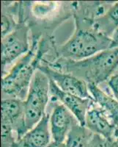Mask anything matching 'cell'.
Instances as JSON below:
<instances>
[{"instance_id": "1", "label": "cell", "mask_w": 118, "mask_h": 147, "mask_svg": "<svg viewBox=\"0 0 118 147\" xmlns=\"http://www.w3.org/2000/svg\"><path fill=\"white\" fill-rule=\"evenodd\" d=\"M76 31L57 50L59 58L82 60L111 49V39L94 26V22L76 18Z\"/></svg>"}, {"instance_id": "2", "label": "cell", "mask_w": 118, "mask_h": 147, "mask_svg": "<svg viewBox=\"0 0 118 147\" xmlns=\"http://www.w3.org/2000/svg\"><path fill=\"white\" fill-rule=\"evenodd\" d=\"M47 65L82 79L87 84L98 85L108 80L118 66V48L103 51L82 60L59 58Z\"/></svg>"}, {"instance_id": "3", "label": "cell", "mask_w": 118, "mask_h": 147, "mask_svg": "<svg viewBox=\"0 0 118 147\" xmlns=\"http://www.w3.org/2000/svg\"><path fill=\"white\" fill-rule=\"evenodd\" d=\"M35 40L27 53L18 60L11 70L2 80V96L4 99H18L24 101L30 84L40 65L42 52Z\"/></svg>"}, {"instance_id": "4", "label": "cell", "mask_w": 118, "mask_h": 147, "mask_svg": "<svg viewBox=\"0 0 118 147\" xmlns=\"http://www.w3.org/2000/svg\"><path fill=\"white\" fill-rule=\"evenodd\" d=\"M50 80L37 69L24 100L25 123L27 131L33 128L46 115V108L50 95Z\"/></svg>"}, {"instance_id": "5", "label": "cell", "mask_w": 118, "mask_h": 147, "mask_svg": "<svg viewBox=\"0 0 118 147\" xmlns=\"http://www.w3.org/2000/svg\"><path fill=\"white\" fill-rule=\"evenodd\" d=\"M29 27L24 22H21L11 32L2 38V71L5 72L6 65L30 51Z\"/></svg>"}, {"instance_id": "6", "label": "cell", "mask_w": 118, "mask_h": 147, "mask_svg": "<svg viewBox=\"0 0 118 147\" xmlns=\"http://www.w3.org/2000/svg\"><path fill=\"white\" fill-rule=\"evenodd\" d=\"M38 69L45 74L62 90L83 99L94 101L89 91L88 85L82 79L78 78L70 74L54 69L47 64H40Z\"/></svg>"}, {"instance_id": "7", "label": "cell", "mask_w": 118, "mask_h": 147, "mask_svg": "<svg viewBox=\"0 0 118 147\" xmlns=\"http://www.w3.org/2000/svg\"><path fill=\"white\" fill-rule=\"evenodd\" d=\"M49 92L53 101L61 102L62 105L66 107L73 114L80 125L85 127L86 113L95 104V101L83 99L77 96L66 93L62 90L52 80H50Z\"/></svg>"}, {"instance_id": "8", "label": "cell", "mask_w": 118, "mask_h": 147, "mask_svg": "<svg viewBox=\"0 0 118 147\" xmlns=\"http://www.w3.org/2000/svg\"><path fill=\"white\" fill-rule=\"evenodd\" d=\"M1 108L2 121L11 126L17 140H20L28 132L25 123L24 101L18 99H2Z\"/></svg>"}, {"instance_id": "9", "label": "cell", "mask_w": 118, "mask_h": 147, "mask_svg": "<svg viewBox=\"0 0 118 147\" xmlns=\"http://www.w3.org/2000/svg\"><path fill=\"white\" fill-rule=\"evenodd\" d=\"M78 121L62 104H56L50 116L51 134L53 140L65 143L73 124Z\"/></svg>"}, {"instance_id": "10", "label": "cell", "mask_w": 118, "mask_h": 147, "mask_svg": "<svg viewBox=\"0 0 118 147\" xmlns=\"http://www.w3.org/2000/svg\"><path fill=\"white\" fill-rule=\"evenodd\" d=\"M85 127L93 134L112 140L118 138V129L111 123L99 106L95 107L93 105L89 109L86 115Z\"/></svg>"}, {"instance_id": "11", "label": "cell", "mask_w": 118, "mask_h": 147, "mask_svg": "<svg viewBox=\"0 0 118 147\" xmlns=\"http://www.w3.org/2000/svg\"><path fill=\"white\" fill-rule=\"evenodd\" d=\"M50 116L46 114L32 129L15 142L13 147H46L51 142Z\"/></svg>"}, {"instance_id": "12", "label": "cell", "mask_w": 118, "mask_h": 147, "mask_svg": "<svg viewBox=\"0 0 118 147\" xmlns=\"http://www.w3.org/2000/svg\"><path fill=\"white\" fill-rule=\"evenodd\" d=\"M88 88L95 103L102 109L111 122L118 129V101L111 97L95 84L88 83Z\"/></svg>"}, {"instance_id": "13", "label": "cell", "mask_w": 118, "mask_h": 147, "mask_svg": "<svg viewBox=\"0 0 118 147\" xmlns=\"http://www.w3.org/2000/svg\"><path fill=\"white\" fill-rule=\"evenodd\" d=\"M93 133L78 121L73 124L65 140L66 147H90Z\"/></svg>"}, {"instance_id": "14", "label": "cell", "mask_w": 118, "mask_h": 147, "mask_svg": "<svg viewBox=\"0 0 118 147\" xmlns=\"http://www.w3.org/2000/svg\"><path fill=\"white\" fill-rule=\"evenodd\" d=\"M94 24L95 27L105 35L109 36V34H112L118 27V2L112 4L107 13L95 20Z\"/></svg>"}, {"instance_id": "15", "label": "cell", "mask_w": 118, "mask_h": 147, "mask_svg": "<svg viewBox=\"0 0 118 147\" xmlns=\"http://www.w3.org/2000/svg\"><path fill=\"white\" fill-rule=\"evenodd\" d=\"M90 147H118V140L93 134L90 140Z\"/></svg>"}, {"instance_id": "16", "label": "cell", "mask_w": 118, "mask_h": 147, "mask_svg": "<svg viewBox=\"0 0 118 147\" xmlns=\"http://www.w3.org/2000/svg\"><path fill=\"white\" fill-rule=\"evenodd\" d=\"M109 85L112 90L115 99L118 101V74L110 77L109 80Z\"/></svg>"}, {"instance_id": "17", "label": "cell", "mask_w": 118, "mask_h": 147, "mask_svg": "<svg viewBox=\"0 0 118 147\" xmlns=\"http://www.w3.org/2000/svg\"><path fill=\"white\" fill-rule=\"evenodd\" d=\"M111 39V49L118 48V27L114 30V32L110 36Z\"/></svg>"}, {"instance_id": "18", "label": "cell", "mask_w": 118, "mask_h": 147, "mask_svg": "<svg viewBox=\"0 0 118 147\" xmlns=\"http://www.w3.org/2000/svg\"><path fill=\"white\" fill-rule=\"evenodd\" d=\"M46 147H66V144H65V142L60 143L54 141V140H52Z\"/></svg>"}, {"instance_id": "19", "label": "cell", "mask_w": 118, "mask_h": 147, "mask_svg": "<svg viewBox=\"0 0 118 147\" xmlns=\"http://www.w3.org/2000/svg\"><path fill=\"white\" fill-rule=\"evenodd\" d=\"M117 140H118V138H117Z\"/></svg>"}]
</instances>
